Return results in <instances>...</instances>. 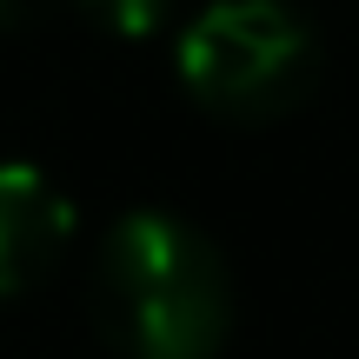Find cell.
Here are the masks:
<instances>
[{
	"label": "cell",
	"mask_w": 359,
	"mask_h": 359,
	"mask_svg": "<svg viewBox=\"0 0 359 359\" xmlns=\"http://www.w3.org/2000/svg\"><path fill=\"white\" fill-rule=\"evenodd\" d=\"M93 313L120 359H213L233 326L226 259L180 213H120L93 259Z\"/></svg>",
	"instance_id": "cell-1"
},
{
	"label": "cell",
	"mask_w": 359,
	"mask_h": 359,
	"mask_svg": "<svg viewBox=\"0 0 359 359\" xmlns=\"http://www.w3.org/2000/svg\"><path fill=\"white\" fill-rule=\"evenodd\" d=\"M320 74V40L286 0H213L180 34V80L226 120H273Z\"/></svg>",
	"instance_id": "cell-2"
},
{
	"label": "cell",
	"mask_w": 359,
	"mask_h": 359,
	"mask_svg": "<svg viewBox=\"0 0 359 359\" xmlns=\"http://www.w3.org/2000/svg\"><path fill=\"white\" fill-rule=\"evenodd\" d=\"M74 246V200L27 160H0V299L27 293Z\"/></svg>",
	"instance_id": "cell-3"
},
{
	"label": "cell",
	"mask_w": 359,
	"mask_h": 359,
	"mask_svg": "<svg viewBox=\"0 0 359 359\" xmlns=\"http://www.w3.org/2000/svg\"><path fill=\"white\" fill-rule=\"evenodd\" d=\"M80 7H87V20H100L107 34H120V40H147L160 20H167L173 0H80Z\"/></svg>",
	"instance_id": "cell-4"
},
{
	"label": "cell",
	"mask_w": 359,
	"mask_h": 359,
	"mask_svg": "<svg viewBox=\"0 0 359 359\" xmlns=\"http://www.w3.org/2000/svg\"><path fill=\"white\" fill-rule=\"evenodd\" d=\"M27 7H34V0H0V27H7V20H20Z\"/></svg>",
	"instance_id": "cell-5"
}]
</instances>
